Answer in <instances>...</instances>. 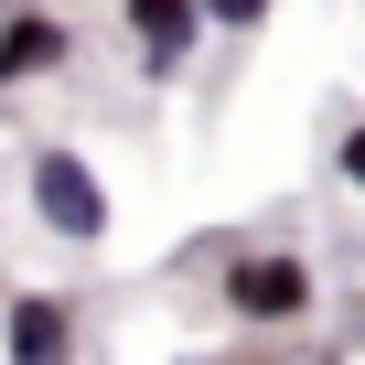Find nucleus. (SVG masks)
Masks as SVG:
<instances>
[{"label": "nucleus", "instance_id": "nucleus-1", "mask_svg": "<svg viewBox=\"0 0 365 365\" xmlns=\"http://www.w3.org/2000/svg\"><path fill=\"white\" fill-rule=\"evenodd\" d=\"M215 301L237 312V322H301L312 312V258L301 247H258V258H226V279H215Z\"/></svg>", "mask_w": 365, "mask_h": 365}, {"label": "nucleus", "instance_id": "nucleus-2", "mask_svg": "<svg viewBox=\"0 0 365 365\" xmlns=\"http://www.w3.org/2000/svg\"><path fill=\"white\" fill-rule=\"evenodd\" d=\"M33 215H43L65 247H97V237H108V182H97L76 150H33Z\"/></svg>", "mask_w": 365, "mask_h": 365}, {"label": "nucleus", "instance_id": "nucleus-3", "mask_svg": "<svg viewBox=\"0 0 365 365\" xmlns=\"http://www.w3.org/2000/svg\"><path fill=\"white\" fill-rule=\"evenodd\" d=\"M65 65H76V33L43 11V0H11V11H0V86H43Z\"/></svg>", "mask_w": 365, "mask_h": 365}, {"label": "nucleus", "instance_id": "nucleus-4", "mask_svg": "<svg viewBox=\"0 0 365 365\" xmlns=\"http://www.w3.org/2000/svg\"><path fill=\"white\" fill-rule=\"evenodd\" d=\"M118 22H129V43H140L150 76H172L182 54L205 43V11H194V0H118Z\"/></svg>", "mask_w": 365, "mask_h": 365}, {"label": "nucleus", "instance_id": "nucleus-5", "mask_svg": "<svg viewBox=\"0 0 365 365\" xmlns=\"http://www.w3.org/2000/svg\"><path fill=\"white\" fill-rule=\"evenodd\" d=\"M0 344H11L22 365H43V354H65V344H76V312H65V301H43V290H22L11 312H0Z\"/></svg>", "mask_w": 365, "mask_h": 365}, {"label": "nucleus", "instance_id": "nucleus-6", "mask_svg": "<svg viewBox=\"0 0 365 365\" xmlns=\"http://www.w3.org/2000/svg\"><path fill=\"white\" fill-rule=\"evenodd\" d=\"M194 11H205V33H258L269 0H194Z\"/></svg>", "mask_w": 365, "mask_h": 365}, {"label": "nucleus", "instance_id": "nucleus-7", "mask_svg": "<svg viewBox=\"0 0 365 365\" xmlns=\"http://www.w3.org/2000/svg\"><path fill=\"white\" fill-rule=\"evenodd\" d=\"M333 172H344L354 194H365V129H344V150H333Z\"/></svg>", "mask_w": 365, "mask_h": 365}]
</instances>
